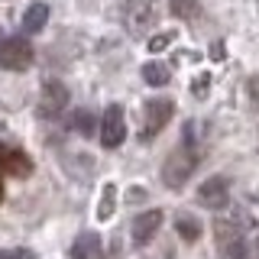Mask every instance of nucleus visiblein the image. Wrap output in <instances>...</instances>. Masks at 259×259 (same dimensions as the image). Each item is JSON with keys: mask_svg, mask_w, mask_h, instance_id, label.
Wrapping results in <instances>:
<instances>
[{"mask_svg": "<svg viewBox=\"0 0 259 259\" xmlns=\"http://www.w3.org/2000/svg\"><path fill=\"white\" fill-rule=\"evenodd\" d=\"M68 104V91L62 81H46L42 97H39V113L42 117H59V110Z\"/></svg>", "mask_w": 259, "mask_h": 259, "instance_id": "nucleus-9", "label": "nucleus"}, {"mask_svg": "<svg viewBox=\"0 0 259 259\" xmlns=\"http://www.w3.org/2000/svg\"><path fill=\"white\" fill-rule=\"evenodd\" d=\"M0 259H36L32 256V249H0Z\"/></svg>", "mask_w": 259, "mask_h": 259, "instance_id": "nucleus-18", "label": "nucleus"}, {"mask_svg": "<svg viewBox=\"0 0 259 259\" xmlns=\"http://www.w3.org/2000/svg\"><path fill=\"white\" fill-rule=\"evenodd\" d=\"M172 13L182 16V20H194L201 10H198V0H172Z\"/></svg>", "mask_w": 259, "mask_h": 259, "instance_id": "nucleus-15", "label": "nucleus"}, {"mask_svg": "<svg viewBox=\"0 0 259 259\" xmlns=\"http://www.w3.org/2000/svg\"><path fill=\"white\" fill-rule=\"evenodd\" d=\"M198 201L204 207H210V210H221V207H227V201H230V185H227V178H207L204 185L198 188Z\"/></svg>", "mask_w": 259, "mask_h": 259, "instance_id": "nucleus-8", "label": "nucleus"}, {"mask_svg": "<svg viewBox=\"0 0 259 259\" xmlns=\"http://www.w3.org/2000/svg\"><path fill=\"white\" fill-rule=\"evenodd\" d=\"M113 214V185H107V188H104V201H101V207H97V217H110Z\"/></svg>", "mask_w": 259, "mask_h": 259, "instance_id": "nucleus-17", "label": "nucleus"}, {"mask_svg": "<svg viewBox=\"0 0 259 259\" xmlns=\"http://www.w3.org/2000/svg\"><path fill=\"white\" fill-rule=\"evenodd\" d=\"M71 259H104V243L97 233H81V237L71 243Z\"/></svg>", "mask_w": 259, "mask_h": 259, "instance_id": "nucleus-11", "label": "nucleus"}, {"mask_svg": "<svg viewBox=\"0 0 259 259\" xmlns=\"http://www.w3.org/2000/svg\"><path fill=\"white\" fill-rule=\"evenodd\" d=\"M168 39H172L168 32H165V36H156V39L149 42V49H152V52H159V49H165V46H168Z\"/></svg>", "mask_w": 259, "mask_h": 259, "instance_id": "nucleus-19", "label": "nucleus"}, {"mask_svg": "<svg viewBox=\"0 0 259 259\" xmlns=\"http://www.w3.org/2000/svg\"><path fill=\"white\" fill-rule=\"evenodd\" d=\"M172 113H175V104L168 101V97H156V101H149L146 110H143L140 140H152V136H159L162 130H165V123L172 120Z\"/></svg>", "mask_w": 259, "mask_h": 259, "instance_id": "nucleus-2", "label": "nucleus"}, {"mask_svg": "<svg viewBox=\"0 0 259 259\" xmlns=\"http://www.w3.org/2000/svg\"><path fill=\"white\" fill-rule=\"evenodd\" d=\"M159 227H162V210H146V214H140L133 221V230H130V237H133L136 246H146L152 237L159 233Z\"/></svg>", "mask_w": 259, "mask_h": 259, "instance_id": "nucleus-10", "label": "nucleus"}, {"mask_svg": "<svg viewBox=\"0 0 259 259\" xmlns=\"http://www.w3.org/2000/svg\"><path fill=\"white\" fill-rule=\"evenodd\" d=\"M126 136V123H123V107L120 104H110L104 110V120H101V143L104 149H117Z\"/></svg>", "mask_w": 259, "mask_h": 259, "instance_id": "nucleus-5", "label": "nucleus"}, {"mask_svg": "<svg viewBox=\"0 0 259 259\" xmlns=\"http://www.w3.org/2000/svg\"><path fill=\"white\" fill-rule=\"evenodd\" d=\"M159 0H126V26L133 32H146L156 23Z\"/></svg>", "mask_w": 259, "mask_h": 259, "instance_id": "nucleus-6", "label": "nucleus"}, {"mask_svg": "<svg viewBox=\"0 0 259 259\" xmlns=\"http://www.w3.org/2000/svg\"><path fill=\"white\" fill-rule=\"evenodd\" d=\"M175 230H178V237L182 240H188V243H194L201 237V224L194 221L191 214H178V221H175Z\"/></svg>", "mask_w": 259, "mask_h": 259, "instance_id": "nucleus-14", "label": "nucleus"}, {"mask_svg": "<svg viewBox=\"0 0 259 259\" xmlns=\"http://www.w3.org/2000/svg\"><path fill=\"white\" fill-rule=\"evenodd\" d=\"M143 78H146V84H152V88H162V84H168V68L162 62H149V65H143Z\"/></svg>", "mask_w": 259, "mask_h": 259, "instance_id": "nucleus-13", "label": "nucleus"}, {"mask_svg": "<svg viewBox=\"0 0 259 259\" xmlns=\"http://www.w3.org/2000/svg\"><path fill=\"white\" fill-rule=\"evenodd\" d=\"M194 165H198V149H194L191 140L185 136V143L178 146L172 156L165 159V165H162V182H165L168 188H182V185L191 178Z\"/></svg>", "mask_w": 259, "mask_h": 259, "instance_id": "nucleus-1", "label": "nucleus"}, {"mask_svg": "<svg viewBox=\"0 0 259 259\" xmlns=\"http://www.w3.org/2000/svg\"><path fill=\"white\" fill-rule=\"evenodd\" d=\"M214 237H217L221 249L230 259H243L249 253V240H246V233H243V227L237 221H217L214 224Z\"/></svg>", "mask_w": 259, "mask_h": 259, "instance_id": "nucleus-3", "label": "nucleus"}, {"mask_svg": "<svg viewBox=\"0 0 259 259\" xmlns=\"http://www.w3.org/2000/svg\"><path fill=\"white\" fill-rule=\"evenodd\" d=\"M0 172L23 178V175H29V172H32V159H29L23 149H16V146L0 143Z\"/></svg>", "mask_w": 259, "mask_h": 259, "instance_id": "nucleus-7", "label": "nucleus"}, {"mask_svg": "<svg viewBox=\"0 0 259 259\" xmlns=\"http://www.w3.org/2000/svg\"><path fill=\"white\" fill-rule=\"evenodd\" d=\"M32 65V46L23 36H10L0 42V68L7 71H26Z\"/></svg>", "mask_w": 259, "mask_h": 259, "instance_id": "nucleus-4", "label": "nucleus"}, {"mask_svg": "<svg viewBox=\"0 0 259 259\" xmlns=\"http://www.w3.org/2000/svg\"><path fill=\"white\" fill-rule=\"evenodd\" d=\"M49 20V7L46 4H32L26 13H23V32H39Z\"/></svg>", "mask_w": 259, "mask_h": 259, "instance_id": "nucleus-12", "label": "nucleus"}, {"mask_svg": "<svg viewBox=\"0 0 259 259\" xmlns=\"http://www.w3.org/2000/svg\"><path fill=\"white\" fill-rule=\"evenodd\" d=\"M71 126H75L81 136H91V133H94V113H91V110H78V113H75V123H71Z\"/></svg>", "mask_w": 259, "mask_h": 259, "instance_id": "nucleus-16", "label": "nucleus"}, {"mask_svg": "<svg viewBox=\"0 0 259 259\" xmlns=\"http://www.w3.org/2000/svg\"><path fill=\"white\" fill-rule=\"evenodd\" d=\"M0 201H4V178H0Z\"/></svg>", "mask_w": 259, "mask_h": 259, "instance_id": "nucleus-20", "label": "nucleus"}]
</instances>
